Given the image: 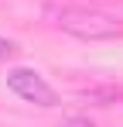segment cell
Here are the masks:
<instances>
[{"label": "cell", "mask_w": 123, "mask_h": 127, "mask_svg": "<svg viewBox=\"0 0 123 127\" xmlns=\"http://www.w3.org/2000/svg\"><path fill=\"white\" fill-rule=\"evenodd\" d=\"M82 100H89V103H99V106H109L123 100V86H99V89H85L82 93Z\"/></svg>", "instance_id": "obj_3"}, {"label": "cell", "mask_w": 123, "mask_h": 127, "mask_svg": "<svg viewBox=\"0 0 123 127\" xmlns=\"http://www.w3.org/2000/svg\"><path fill=\"white\" fill-rule=\"evenodd\" d=\"M7 86L17 93L20 100H27V103H34V106H55L58 103L55 89L44 83L34 69H14V72L7 76Z\"/></svg>", "instance_id": "obj_2"}, {"label": "cell", "mask_w": 123, "mask_h": 127, "mask_svg": "<svg viewBox=\"0 0 123 127\" xmlns=\"http://www.w3.org/2000/svg\"><path fill=\"white\" fill-rule=\"evenodd\" d=\"M7 55H14V41H3L0 38V59H7Z\"/></svg>", "instance_id": "obj_4"}, {"label": "cell", "mask_w": 123, "mask_h": 127, "mask_svg": "<svg viewBox=\"0 0 123 127\" xmlns=\"http://www.w3.org/2000/svg\"><path fill=\"white\" fill-rule=\"evenodd\" d=\"M48 17H55L62 31L75 34L82 41H102V38H113L123 31V24L116 17L92 10V7H55V10H48Z\"/></svg>", "instance_id": "obj_1"}]
</instances>
